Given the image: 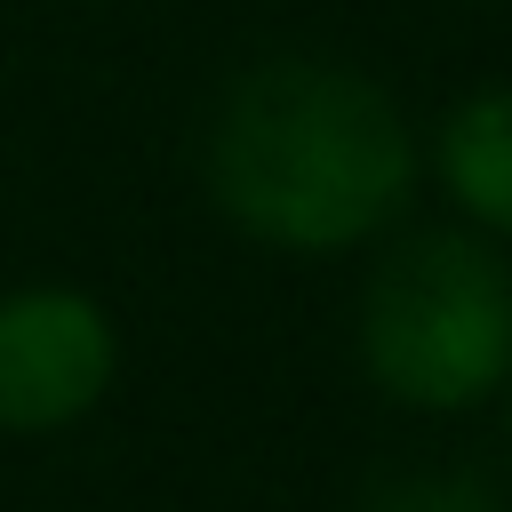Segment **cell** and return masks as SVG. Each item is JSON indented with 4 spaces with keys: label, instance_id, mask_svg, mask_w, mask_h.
I'll use <instances>...</instances> for the list:
<instances>
[{
    "label": "cell",
    "instance_id": "obj_5",
    "mask_svg": "<svg viewBox=\"0 0 512 512\" xmlns=\"http://www.w3.org/2000/svg\"><path fill=\"white\" fill-rule=\"evenodd\" d=\"M504 432H512V416H504Z\"/></svg>",
    "mask_w": 512,
    "mask_h": 512
},
{
    "label": "cell",
    "instance_id": "obj_4",
    "mask_svg": "<svg viewBox=\"0 0 512 512\" xmlns=\"http://www.w3.org/2000/svg\"><path fill=\"white\" fill-rule=\"evenodd\" d=\"M432 168H440L448 200H456L480 232L512 240V88H472V96L440 120Z\"/></svg>",
    "mask_w": 512,
    "mask_h": 512
},
{
    "label": "cell",
    "instance_id": "obj_3",
    "mask_svg": "<svg viewBox=\"0 0 512 512\" xmlns=\"http://www.w3.org/2000/svg\"><path fill=\"white\" fill-rule=\"evenodd\" d=\"M112 384V320L80 288H16L0 304V432H56Z\"/></svg>",
    "mask_w": 512,
    "mask_h": 512
},
{
    "label": "cell",
    "instance_id": "obj_2",
    "mask_svg": "<svg viewBox=\"0 0 512 512\" xmlns=\"http://www.w3.org/2000/svg\"><path fill=\"white\" fill-rule=\"evenodd\" d=\"M360 360L400 408H480L512 384V272L472 232H408L360 296Z\"/></svg>",
    "mask_w": 512,
    "mask_h": 512
},
{
    "label": "cell",
    "instance_id": "obj_1",
    "mask_svg": "<svg viewBox=\"0 0 512 512\" xmlns=\"http://www.w3.org/2000/svg\"><path fill=\"white\" fill-rule=\"evenodd\" d=\"M208 192L264 248H360L408 208L416 136L368 72L280 56L232 80L208 128Z\"/></svg>",
    "mask_w": 512,
    "mask_h": 512
}]
</instances>
